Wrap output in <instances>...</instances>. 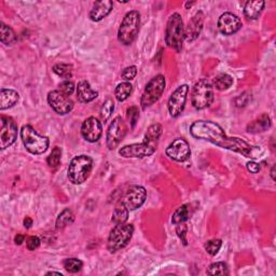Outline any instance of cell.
<instances>
[{"label":"cell","instance_id":"6da1fadb","mask_svg":"<svg viewBox=\"0 0 276 276\" xmlns=\"http://www.w3.org/2000/svg\"><path fill=\"white\" fill-rule=\"evenodd\" d=\"M190 133L196 139L207 140L216 146L231 150L246 158H256L255 148L239 137H229L219 124L208 120H198L192 123Z\"/></svg>","mask_w":276,"mask_h":276},{"label":"cell","instance_id":"7a4b0ae2","mask_svg":"<svg viewBox=\"0 0 276 276\" xmlns=\"http://www.w3.org/2000/svg\"><path fill=\"white\" fill-rule=\"evenodd\" d=\"M185 39V27H183L182 17L179 13H173L169 16L165 32V42L177 53L181 52Z\"/></svg>","mask_w":276,"mask_h":276},{"label":"cell","instance_id":"3957f363","mask_svg":"<svg viewBox=\"0 0 276 276\" xmlns=\"http://www.w3.org/2000/svg\"><path fill=\"white\" fill-rule=\"evenodd\" d=\"M140 28V13L132 10L125 14L118 31V40L124 46H130L136 39Z\"/></svg>","mask_w":276,"mask_h":276},{"label":"cell","instance_id":"277c9868","mask_svg":"<svg viewBox=\"0 0 276 276\" xmlns=\"http://www.w3.org/2000/svg\"><path fill=\"white\" fill-rule=\"evenodd\" d=\"M93 168V160L89 156L81 154L71 160L67 177L74 185H81L89 178Z\"/></svg>","mask_w":276,"mask_h":276},{"label":"cell","instance_id":"5b68a950","mask_svg":"<svg viewBox=\"0 0 276 276\" xmlns=\"http://www.w3.org/2000/svg\"><path fill=\"white\" fill-rule=\"evenodd\" d=\"M21 138L28 152L32 154H42L49 148L50 140L42 136L32 125H24L21 129Z\"/></svg>","mask_w":276,"mask_h":276},{"label":"cell","instance_id":"8992f818","mask_svg":"<svg viewBox=\"0 0 276 276\" xmlns=\"http://www.w3.org/2000/svg\"><path fill=\"white\" fill-rule=\"evenodd\" d=\"M134 233V226L130 224L117 225L110 231L107 242V248L109 253L114 254L128 246L130 241L132 240Z\"/></svg>","mask_w":276,"mask_h":276},{"label":"cell","instance_id":"52a82bcc","mask_svg":"<svg viewBox=\"0 0 276 276\" xmlns=\"http://www.w3.org/2000/svg\"><path fill=\"white\" fill-rule=\"evenodd\" d=\"M214 100V90L208 80L201 79L195 84L191 92L192 106L197 110H203L210 107Z\"/></svg>","mask_w":276,"mask_h":276},{"label":"cell","instance_id":"ba28073f","mask_svg":"<svg viewBox=\"0 0 276 276\" xmlns=\"http://www.w3.org/2000/svg\"><path fill=\"white\" fill-rule=\"evenodd\" d=\"M165 77L163 75H158L148 82L144 90L142 98H140V106H142L143 110L151 107L153 104H156L161 98L164 90H165Z\"/></svg>","mask_w":276,"mask_h":276},{"label":"cell","instance_id":"9c48e42d","mask_svg":"<svg viewBox=\"0 0 276 276\" xmlns=\"http://www.w3.org/2000/svg\"><path fill=\"white\" fill-rule=\"evenodd\" d=\"M128 132V127L125 121L121 117H115L110 123L107 135H106V145L109 150L117 148L122 142Z\"/></svg>","mask_w":276,"mask_h":276},{"label":"cell","instance_id":"30bf717a","mask_svg":"<svg viewBox=\"0 0 276 276\" xmlns=\"http://www.w3.org/2000/svg\"><path fill=\"white\" fill-rule=\"evenodd\" d=\"M147 198V190L142 186H130L124 195L121 197L120 202L128 208L130 211H136L139 207H142L143 204Z\"/></svg>","mask_w":276,"mask_h":276},{"label":"cell","instance_id":"8fae6325","mask_svg":"<svg viewBox=\"0 0 276 276\" xmlns=\"http://www.w3.org/2000/svg\"><path fill=\"white\" fill-rule=\"evenodd\" d=\"M188 93H189V85L182 84L180 86H178V88L173 92L172 95L169 96L167 108L171 117L178 118L179 115L181 114L183 109H185Z\"/></svg>","mask_w":276,"mask_h":276},{"label":"cell","instance_id":"7c38bea8","mask_svg":"<svg viewBox=\"0 0 276 276\" xmlns=\"http://www.w3.org/2000/svg\"><path fill=\"white\" fill-rule=\"evenodd\" d=\"M1 130H0V149L3 150L12 146L17 138V124L11 117L1 115Z\"/></svg>","mask_w":276,"mask_h":276},{"label":"cell","instance_id":"4fadbf2b","mask_svg":"<svg viewBox=\"0 0 276 276\" xmlns=\"http://www.w3.org/2000/svg\"><path fill=\"white\" fill-rule=\"evenodd\" d=\"M48 103L57 114L61 115L69 114L74 108V101L69 98V96L63 94L59 90L51 91L48 94Z\"/></svg>","mask_w":276,"mask_h":276},{"label":"cell","instance_id":"5bb4252c","mask_svg":"<svg viewBox=\"0 0 276 276\" xmlns=\"http://www.w3.org/2000/svg\"><path fill=\"white\" fill-rule=\"evenodd\" d=\"M158 146L148 144L146 142L139 143V144H132L124 146L119 150V154L123 158H146L150 157L156 152Z\"/></svg>","mask_w":276,"mask_h":276},{"label":"cell","instance_id":"9a60e30c","mask_svg":"<svg viewBox=\"0 0 276 276\" xmlns=\"http://www.w3.org/2000/svg\"><path fill=\"white\" fill-rule=\"evenodd\" d=\"M166 156L177 162H185L191 156V149L186 139L176 138L168 145L165 150Z\"/></svg>","mask_w":276,"mask_h":276},{"label":"cell","instance_id":"2e32d148","mask_svg":"<svg viewBox=\"0 0 276 276\" xmlns=\"http://www.w3.org/2000/svg\"><path fill=\"white\" fill-rule=\"evenodd\" d=\"M242 26H243V23L241 18L231 12L221 14L218 20V30L225 36L234 35L241 30Z\"/></svg>","mask_w":276,"mask_h":276},{"label":"cell","instance_id":"e0dca14e","mask_svg":"<svg viewBox=\"0 0 276 276\" xmlns=\"http://www.w3.org/2000/svg\"><path fill=\"white\" fill-rule=\"evenodd\" d=\"M101 134H103V127L100 121L95 117L88 118L81 125V135L86 142H97L101 137Z\"/></svg>","mask_w":276,"mask_h":276},{"label":"cell","instance_id":"ac0fdd59","mask_svg":"<svg viewBox=\"0 0 276 276\" xmlns=\"http://www.w3.org/2000/svg\"><path fill=\"white\" fill-rule=\"evenodd\" d=\"M204 13L202 11H198L195 13L188 23V26L185 31V38L188 42H192L197 39L198 36L201 35V32L203 30V24H204Z\"/></svg>","mask_w":276,"mask_h":276},{"label":"cell","instance_id":"d6986e66","mask_svg":"<svg viewBox=\"0 0 276 276\" xmlns=\"http://www.w3.org/2000/svg\"><path fill=\"white\" fill-rule=\"evenodd\" d=\"M114 2L110 0H100V1H96L93 4V8L90 11L89 17L91 21L93 22H99L104 20L106 16H108L110 12L113 11Z\"/></svg>","mask_w":276,"mask_h":276},{"label":"cell","instance_id":"ffe728a7","mask_svg":"<svg viewBox=\"0 0 276 276\" xmlns=\"http://www.w3.org/2000/svg\"><path fill=\"white\" fill-rule=\"evenodd\" d=\"M98 96V92L91 88L88 81H80L77 86V98L82 104H88Z\"/></svg>","mask_w":276,"mask_h":276},{"label":"cell","instance_id":"44dd1931","mask_svg":"<svg viewBox=\"0 0 276 276\" xmlns=\"http://www.w3.org/2000/svg\"><path fill=\"white\" fill-rule=\"evenodd\" d=\"M20 95L16 91L11 89H1L0 91V110L12 108L17 104Z\"/></svg>","mask_w":276,"mask_h":276},{"label":"cell","instance_id":"7402d4cb","mask_svg":"<svg viewBox=\"0 0 276 276\" xmlns=\"http://www.w3.org/2000/svg\"><path fill=\"white\" fill-rule=\"evenodd\" d=\"M271 125H272V122H271L270 115L268 114H263L247 125V132L253 134L262 133L265 132L266 130H269Z\"/></svg>","mask_w":276,"mask_h":276},{"label":"cell","instance_id":"603a6c76","mask_svg":"<svg viewBox=\"0 0 276 276\" xmlns=\"http://www.w3.org/2000/svg\"><path fill=\"white\" fill-rule=\"evenodd\" d=\"M265 2L262 0L257 1H247L244 7V14L248 20H257L263 11Z\"/></svg>","mask_w":276,"mask_h":276},{"label":"cell","instance_id":"cb8c5ba5","mask_svg":"<svg viewBox=\"0 0 276 276\" xmlns=\"http://www.w3.org/2000/svg\"><path fill=\"white\" fill-rule=\"evenodd\" d=\"M162 133H163V128L161 124L156 123V124L150 125L147 130L146 134H145L144 142L154 145V146H158L159 140H160V137H161Z\"/></svg>","mask_w":276,"mask_h":276},{"label":"cell","instance_id":"d4e9b609","mask_svg":"<svg viewBox=\"0 0 276 276\" xmlns=\"http://www.w3.org/2000/svg\"><path fill=\"white\" fill-rule=\"evenodd\" d=\"M190 215H191V206L189 204H183L180 207H178L175 212L173 214L172 222L176 226L185 224L189 218H190Z\"/></svg>","mask_w":276,"mask_h":276},{"label":"cell","instance_id":"484cf974","mask_svg":"<svg viewBox=\"0 0 276 276\" xmlns=\"http://www.w3.org/2000/svg\"><path fill=\"white\" fill-rule=\"evenodd\" d=\"M0 40L6 46L14 45L17 41V36L11 27H9L4 23L0 24Z\"/></svg>","mask_w":276,"mask_h":276},{"label":"cell","instance_id":"4316f807","mask_svg":"<svg viewBox=\"0 0 276 276\" xmlns=\"http://www.w3.org/2000/svg\"><path fill=\"white\" fill-rule=\"evenodd\" d=\"M129 212H130V211L128 210V208L119 201L118 204L115 205V207H114L111 221L114 222V226L125 224V222H127L129 219Z\"/></svg>","mask_w":276,"mask_h":276},{"label":"cell","instance_id":"83f0119b","mask_svg":"<svg viewBox=\"0 0 276 276\" xmlns=\"http://www.w3.org/2000/svg\"><path fill=\"white\" fill-rule=\"evenodd\" d=\"M132 91H133V85L130 84V82L125 81L117 85V88H115L114 91V96L118 101H124L130 97V94H132Z\"/></svg>","mask_w":276,"mask_h":276},{"label":"cell","instance_id":"f1b7e54d","mask_svg":"<svg viewBox=\"0 0 276 276\" xmlns=\"http://www.w3.org/2000/svg\"><path fill=\"white\" fill-rule=\"evenodd\" d=\"M75 221V215L68 208L63 211L61 214L59 215L56 219V229L57 230H63L67 226L71 225L72 222Z\"/></svg>","mask_w":276,"mask_h":276},{"label":"cell","instance_id":"f546056e","mask_svg":"<svg viewBox=\"0 0 276 276\" xmlns=\"http://www.w3.org/2000/svg\"><path fill=\"white\" fill-rule=\"evenodd\" d=\"M233 84V78L227 74H220L214 79V88L218 91H226Z\"/></svg>","mask_w":276,"mask_h":276},{"label":"cell","instance_id":"4dcf8cb0","mask_svg":"<svg viewBox=\"0 0 276 276\" xmlns=\"http://www.w3.org/2000/svg\"><path fill=\"white\" fill-rule=\"evenodd\" d=\"M52 70L54 71L57 76H60L61 78L65 80H69V78L72 77V65L69 64H63V63H60V64L53 66Z\"/></svg>","mask_w":276,"mask_h":276},{"label":"cell","instance_id":"1f68e13d","mask_svg":"<svg viewBox=\"0 0 276 276\" xmlns=\"http://www.w3.org/2000/svg\"><path fill=\"white\" fill-rule=\"evenodd\" d=\"M114 100L110 98L106 99L100 108V118L104 121V123L107 122V121L110 119L111 114L114 113Z\"/></svg>","mask_w":276,"mask_h":276},{"label":"cell","instance_id":"d6a6232c","mask_svg":"<svg viewBox=\"0 0 276 276\" xmlns=\"http://www.w3.org/2000/svg\"><path fill=\"white\" fill-rule=\"evenodd\" d=\"M206 273L208 275H227L229 274V269L225 262H215L210 265Z\"/></svg>","mask_w":276,"mask_h":276},{"label":"cell","instance_id":"836d02e7","mask_svg":"<svg viewBox=\"0 0 276 276\" xmlns=\"http://www.w3.org/2000/svg\"><path fill=\"white\" fill-rule=\"evenodd\" d=\"M61 159H62V149L60 147H54L52 150V152L50 153V156L47 158L48 165L52 168L59 167V165L61 164Z\"/></svg>","mask_w":276,"mask_h":276},{"label":"cell","instance_id":"e575fe53","mask_svg":"<svg viewBox=\"0 0 276 276\" xmlns=\"http://www.w3.org/2000/svg\"><path fill=\"white\" fill-rule=\"evenodd\" d=\"M83 263L77 258H68L64 261V268L69 273H77L82 269Z\"/></svg>","mask_w":276,"mask_h":276},{"label":"cell","instance_id":"d590c367","mask_svg":"<svg viewBox=\"0 0 276 276\" xmlns=\"http://www.w3.org/2000/svg\"><path fill=\"white\" fill-rule=\"evenodd\" d=\"M221 246H222V241L218 240V239L208 241V242H206L205 245H204L205 250L211 256H216L218 254V251L220 250Z\"/></svg>","mask_w":276,"mask_h":276},{"label":"cell","instance_id":"8d00e7d4","mask_svg":"<svg viewBox=\"0 0 276 276\" xmlns=\"http://www.w3.org/2000/svg\"><path fill=\"white\" fill-rule=\"evenodd\" d=\"M128 119L130 120V128L134 129L135 125H136L138 118H139V111L138 108L135 107V106H132V107H130L128 109Z\"/></svg>","mask_w":276,"mask_h":276},{"label":"cell","instance_id":"74e56055","mask_svg":"<svg viewBox=\"0 0 276 276\" xmlns=\"http://www.w3.org/2000/svg\"><path fill=\"white\" fill-rule=\"evenodd\" d=\"M60 90L63 94H65L66 96H70L72 95V93L75 92V84L74 82H71L69 80H65L63 81L62 83L59 85Z\"/></svg>","mask_w":276,"mask_h":276},{"label":"cell","instance_id":"f35d334b","mask_svg":"<svg viewBox=\"0 0 276 276\" xmlns=\"http://www.w3.org/2000/svg\"><path fill=\"white\" fill-rule=\"evenodd\" d=\"M137 75V67L136 66H129L127 68H124L122 74H121V77H122V79L125 81H130L133 80L135 77Z\"/></svg>","mask_w":276,"mask_h":276},{"label":"cell","instance_id":"ab89813d","mask_svg":"<svg viewBox=\"0 0 276 276\" xmlns=\"http://www.w3.org/2000/svg\"><path fill=\"white\" fill-rule=\"evenodd\" d=\"M40 246V239L38 236H30L26 240V247L28 250H35Z\"/></svg>","mask_w":276,"mask_h":276},{"label":"cell","instance_id":"60d3db41","mask_svg":"<svg viewBox=\"0 0 276 276\" xmlns=\"http://www.w3.org/2000/svg\"><path fill=\"white\" fill-rule=\"evenodd\" d=\"M177 234L178 236L180 237L181 241L183 242V244L187 245V239H186V233H187V227L185 224H181V225H178L177 226Z\"/></svg>","mask_w":276,"mask_h":276},{"label":"cell","instance_id":"b9f144b4","mask_svg":"<svg viewBox=\"0 0 276 276\" xmlns=\"http://www.w3.org/2000/svg\"><path fill=\"white\" fill-rule=\"evenodd\" d=\"M249 98H250L249 95L247 94V93L242 94L241 96H239V97L236 98V106H237V107H242V106H246L247 104H248Z\"/></svg>","mask_w":276,"mask_h":276},{"label":"cell","instance_id":"7bdbcfd3","mask_svg":"<svg viewBox=\"0 0 276 276\" xmlns=\"http://www.w3.org/2000/svg\"><path fill=\"white\" fill-rule=\"evenodd\" d=\"M246 167L248 169V172H250L251 174H257L260 172V164L254 162V161H250L246 164Z\"/></svg>","mask_w":276,"mask_h":276},{"label":"cell","instance_id":"ee69618b","mask_svg":"<svg viewBox=\"0 0 276 276\" xmlns=\"http://www.w3.org/2000/svg\"><path fill=\"white\" fill-rule=\"evenodd\" d=\"M24 241H25V236L22 235V234H17V235H16V237H14V242H16V245L23 244Z\"/></svg>","mask_w":276,"mask_h":276},{"label":"cell","instance_id":"f6af8a7d","mask_svg":"<svg viewBox=\"0 0 276 276\" xmlns=\"http://www.w3.org/2000/svg\"><path fill=\"white\" fill-rule=\"evenodd\" d=\"M24 226H25V227H27V229H30V227L32 226V219L30 217H26L25 219H24Z\"/></svg>","mask_w":276,"mask_h":276},{"label":"cell","instance_id":"bcb514c9","mask_svg":"<svg viewBox=\"0 0 276 276\" xmlns=\"http://www.w3.org/2000/svg\"><path fill=\"white\" fill-rule=\"evenodd\" d=\"M271 177H272L273 180H275V166H273L272 169H271Z\"/></svg>","mask_w":276,"mask_h":276},{"label":"cell","instance_id":"7dc6e473","mask_svg":"<svg viewBox=\"0 0 276 276\" xmlns=\"http://www.w3.org/2000/svg\"><path fill=\"white\" fill-rule=\"evenodd\" d=\"M192 4H195V2H187V4H186V8H187V9H189V7H191Z\"/></svg>","mask_w":276,"mask_h":276},{"label":"cell","instance_id":"c3c4849f","mask_svg":"<svg viewBox=\"0 0 276 276\" xmlns=\"http://www.w3.org/2000/svg\"><path fill=\"white\" fill-rule=\"evenodd\" d=\"M48 274H57V275H62L61 272H54V271H52V272H48Z\"/></svg>","mask_w":276,"mask_h":276}]
</instances>
